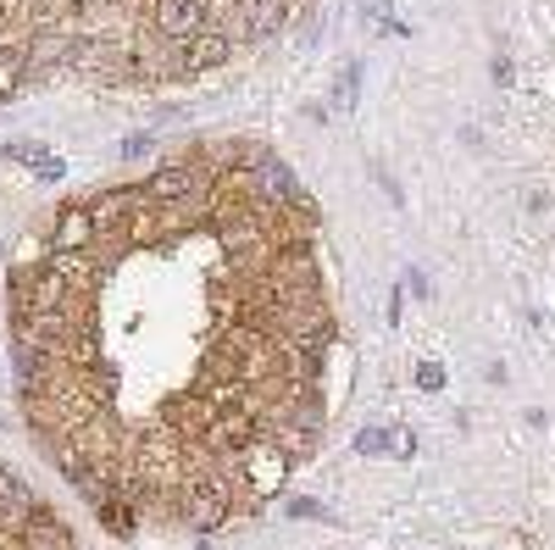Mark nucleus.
Listing matches in <instances>:
<instances>
[{
  "label": "nucleus",
  "mask_w": 555,
  "mask_h": 550,
  "mask_svg": "<svg viewBox=\"0 0 555 550\" xmlns=\"http://www.w3.org/2000/svg\"><path fill=\"white\" fill-rule=\"evenodd\" d=\"M7 162H17V167H34L39 178H67V162L62 156H51L44 145H28V140H17V145H7Z\"/></svg>",
  "instance_id": "20e7f679"
},
{
  "label": "nucleus",
  "mask_w": 555,
  "mask_h": 550,
  "mask_svg": "<svg viewBox=\"0 0 555 550\" xmlns=\"http://www.w3.org/2000/svg\"><path fill=\"white\" fill-rule=\"evenodd\" d=\"M151 23H156L162 39L183 44L211 23V12H206V0H151Z\"/></svg>",
  "instance_id": "f257e3e1"
},
{
  "label": "nucleus",
  "mask_w": 555,
  "mask_h": 550,
  "mask_svg": "<svg viewBox=\"0 0 555 550\" xmlns=\"http://www.w3.org/2000/svg\"><path fill=\"white\" fill-rule=\"evenodd\" d=\"M17 84H23V56L0 51V101H12V95H17Z\"/></svg>",
  "instance_id": "39448f33"
},
{
  "label": "nucleus",
  "mask_w": 555,
  "mask_h": 550,
  "mask_svg": "<svg viewBox=\"0 0 555 550\" xmlns=\"http://www.w3.org/2000/svg\"><path fill=\"white\" fill-rule=\"evenodd\" d=\"M356 78H361V67H356V62H345V67H339V106H350V101H356Z\"/></svg>",
  "instance_id": "423d86ee"
},
{
  "label": "nucleus",
  "mask_w": 555,
  "mask_h": 550,
  "mask_svg": "<svg viewBox=\"0 0 555 550\" xmlns=\"http://www.w3.org/2000/svg\"><path fill=\"white\" fill-rule=\"evenodd\" d=\"M183 44H190V51L178 56V73H206V67H217L228 56V44H234V39H228L222 28H201L195 39H183Z\"/></svg>",
  "instance_id": "7ed1b4c3"
},
{
  "label": "nucleus",
  "mask_w": 555,
  "mask_h": 550,
  "mask_svg": "<svg viewBox=\"0 0 555 550\" xmlns=\"http://www.w3.org/2000/svg\"><path fill=\"white\" fill-rule=\"evenodd\" d=\"M83 245H95V217H89V206H67L56 217V234H51V251L56 256H73Z\"/></svg>",
  "instance_id": "f03ea898"
},
{
  "label": "nucleus",
  "mask_w": 555,
  "mask_h": 550,
  "mask_svg": "<svg viewBox=\"0 0 555 550\" xmlns=\"http://www.w3.org/2000/svg\"><path fill=\"white\" fill-rule=\"evenodd\" d=\"M416 384H423V389H444V373L434 361H423V367H416Z\"/></svg>",
  "instance_id": "0eeeda50"
}]
</instances>
